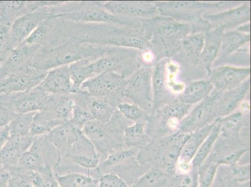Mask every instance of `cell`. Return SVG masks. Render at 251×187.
Masks as SVG:
<instances>
[{
	"instance_id": "cell-52",
	"label": "cell",
	"mask_w": 251,
	"mask_h": 187,
	"mask_svg": "<svg viewBox=\"0 0 251 187\" xmlns=\"http://www.w3.org/2000/svg\"><path fill=\"white\" fill-rule=\"evenodd\" d=\"M236 30L243 33L251 34V22L241 25V26H239Z\"/></svg>"
},
{
	"instance_id": "cell-40",
	"label": "cell",
	"mask_w": 251,
	"mask_h": 187,
	"mask_svg": "<svg viewBox=\"0 0 251 187\" xmlns=\"http://www.w3.org/2000/svg\"><path fill=\"white\" fill-rule=\"evenodd\" d=\"M35 113L20 114L15 116L7 126L11 138H23L31 135L32 121Z\"/></svg>"
},
{
	"instance_id": "cell-46",
	"label": "cell",
	"mask_w": 251,
	"mask_h": 187,
	"mask_svg": "<svg viewBox=\"0 0 251 187\" xmlns=\"http://www.w3.org/2000/svg\"><path fill=\"white\" fill-rule=\"evenodd\" d=\"M171 187H198L197 170L186 175H174Z\"/></svg>"
},
{
	"instance_id": "cell-15",
	"label": "cell",
	"mask_w": 251,
	"mask_h": 187,
	"mask_svg": "<svg viewBox=\"0 0 251 187\" xmlns=\"http://www.w3.org/2000/svg\"><path fill=\"white\" fill-rule=\"evenodd\" d=\"M170 59H162L154 65L151 78L152 114L157 109L177 102V95L171 91L167 82V65Z\"/></svg>"
},
{
	"instance_id": "cell-43",
	"label": "cell",
	"mask_w": 251,
	"mask_h": 187,
	"mask_svg": "<svg viewBox=\"0 0 251 187\" xmlns=\"http://www.w3.org/2000/svg\"><path fill=\"white\" fill-rule=\"evenodd\" d=\"M10 177L8 187H35L32 184L31 176L33 172L25 169L19 165L9 169Z\"/></svg>"
},
{
	"instance_id": "cell-36",
	"label": "cell",
	"mask_w": 251,
	"mask_h": 187,
	"mask_svg": "<svg viewBox=\"0 0 251 187\" xmlns=\"http://www.w3.org/2000/svg\"><path fill=\"white\" fill-rule=\"evenodd\" d=\"M220 129L221 118H218L216 120L215 126L212 130L211 133L206 139V140L201 145L199 149L196 152L195 156L193 157L191 163H192L194 169L198 170L208 158L212 150H213L217 139L220 136Z\"/></svg>"
},
{
	"instance_id": "cell-4",
	"label": "cell",
	"mask_w": 251,
	"mask_h": 187,
	"mask_svg": "<svg viewBox=\"0 0 251 187\" xmlns=\"http://www.w3.org/2000/svg\"><path fill=\"white\" fill-rule=\"evenodd\" d=\"M51 18L81 23L120 25L142 29L141 20L112 15L103 6V1H65L51 7Z\"/></svg>"
},
{
	"instance_id": "cell-39",
	"label": "cell",
	"mask_w": 251,
	"mask_h": 187,
	"mask_svg": "<svg viewBox=\"0 0 251 187\" xmlns=\"http://www.w3.org/2000/svg\"><path fill=\"white\" fill-rule=\"evenodd\" d=\"M63 123L65 122L50 117L45 111L36 112L32 121L31 135L33 137L47 135Z\"/></svg>"
},
{
	"instance_id": "cell-41",
	"label": "cell",
	"mask_w": 251,
	"mask_h": 187,
	"mask_svg": "<svg viewBox=\"0 0 251 187\" xmlns=\"http://www.w3.org/2000/svg\"><path fill=\"white\" fill-rule=\"evenodd\" d=\"M219 165L206 159L197 170L198 187H211L215 179Z\"/></svg>"
},
{
	"instance_id": "cell-13",
	"label": "cell",
	"mask_w": 251,
	"mask_h": 187,
	"mask_svg": "<svg viewBox=\"0 0 251 187\" xmlns=\"http://www.w3.org/2000/svg\"><path fill=\"white\" fill-rule=\"evenodd\" d=\"M50 94L37 86L24 93L0 95V104L7 105L17 115L43 110Z\"/></svg>"
},
{
	"instance_id": "cell-42",
	"label": "cell",
	"mask_w": 251,
	"mask_h": 187,
	"mask_svg": "<svg viewBox=\"0 0 251 187\" xmlns=\"http://www.w3.org/2000/svg\"><path fill=\"white\" fill-rule=\"evenodd\" d=\"M117 109L121 115L127 120L135 123L149 121L150 116L135 104L122 102L118 105Z\"/></svg>"
},
{
	"instance_id": "cell-29",
	"label": "cell",
	"mask_w": 251,
	"mask_h": 187,
	"mask_svg": "<svg viewBox=\"0 0 251 187\" xmlns=\"http://www.w3.org/2000/svg\"><path fill=\"white\" fill-rule=\"evenodd\" d=\"M71 95L74 106L70 122L76 128L82 130L84 125L95 120L87 105L88 93L80 89L75 93L71 94Z\"/></svg>"
},
{
	"instance_id": "cell-5",
	"label": "cell",
	"mask_w": 251,
	"mask_h": 187,
	"mask_svg": "<svg viewBox=\"0 0 251 187\" xmlns=\"http://www.w3.org/2000/svg\"><path fill=\"white\" fill-rule=\"evenodd\" d=\"M159 15L172 18L191 26V34L205 33L211 30V25L202 18L206 13L223 10L234 2H201L195 1H154Z\"/></svg>"
},
{
	"instance_id": "cell-23",
	"label": "cell",
	"mask_w": 251,
	"mask_h": 187,
	"mask_svg": "<svg viewBox=\"0 0 251 187\" xmlns=\"http://www.w3.org/2000/svg\"><path fill=\"white\" fill-rule=\"evenodd\" d=\"M251 78L244 81L231 90L220 93L218 100V118H223L231 115L240 105L250 92Z\"/></svg>"
},
{
	"instance_id": "cell-20",
	"label": "cell",
	"mask_w": 251,
	"mask_h": 187,
	"mask_svg": "<svg viewBox=\"0 0 251 187\" xmlns=\"http://www.w3.org/2000/svg\"><path fill=\"white\" fill-rule=\"evenodd\" d=\"M40 49L22 43L11 50L6 58L1 62L0 81L9 75L30 66L32 59Z\"/></svg>"
},
{
	"instance_id": "cell-49",
	"label": "cell",
	"mask_w": 251,
	"mask_h": 187,
	"mask_svg": "<svg viewBox=\"0 0 251 187\" xmlns=\"http://www.w3.org/2000/svg\"><path fill=\"white\" fill-rule=\"evenodd\" d=\"M17 115L11 106L0 104V128L7 126Z\"/></svg>"
},
{
	"instance_id": "cell-19",
	"label": "cell",
	"mask_w": 251,
	"mask_h": 187,
	"mask_svg": "<svg viewBox=\"0 0 251 187\" xmlns=\"http://www.w3.org/2000/svg\"><path fill=\"white\" fill-rule=\"evenodd\" d=\"M50 18H51V7L39 9L18 18L10 29L13 48L21 45L39 25Z\"/></svg>"
},
{
	"instance_id": "cell-25",
	"label": "cell",
	"mask_w": 251,
	"mask_h": 187,
	"mask_svg": "<svg viewBox=\"0 0 251 187\" xmlns=\"http://www.w3.org/2000/svg\"><path fill=\"white\" fill-rule=\"evenodd\" d=\"M224 31L222 27H219L204 33V45L200 57L199 67L207 78L220 52Z\"/></svg>"
},
{
	"instance_id": "cell-30",
	"label": "cell",
	"mask_w": 251,
	"mask_h": 187,
	"mask_svg": "<svg viewBox=\"0 0 251 187\" xmlns=\"http://www.w3.org/2000/svg\"><path fill=\"white\" fill-rule=\"evenodd\" d=\"M216 120L213 124L189 134L188 139L182 146L178 161L187 163L192 162L193 157L201 145L206 140L215 126Z\"/></svg>"
},
{
	"instance_id": "cell-22",
	"label": "cell",
	"mask_w": 251,
	"mask_h": 187,
	"mask_svg": "<svg viewBox=\"0 0 251 187\" xmlns=\"http://www.w3.org/2000/svg\"><path fill=\"white\" fill-rule=\"evenodd\" d=\"M50 94L68 95L74 93L69 66H63L48 71L38 86Z\"/></svg>"
},
{
	"instance_id": "cell-33",
	"label": "cell",
	"mask_w": 251,
	"mask_h": 187,
	"mask_svg": "<svg viewBox=\"0 0 251 187\" xmlns=\"http://www.w3.org/2000/svg\"><path fill=\"white\" fill-rule=\"evenodd\" d=\"M148 122L134 123L125 130L124 140L127 148L142 149L151 142L147 129Z\"/></svg>"
},
{
	"instance_id": "cell-18",
	"label": "cell",
	"mask_w": 251,
	"mask_h": 187,
	"mask_svg": "<svg viewBox=\"0 0 251 187\" xmlns=\"http://www.w3.org/2000/svg\"><path fill=\"white\" fill-rule=\"evenodd\" d=\"M103 6L112 15L137 20H148L159 16L154 1H103Z\"/></svg>"
},
{
	"instance_id": "cell-14",
	"label": "cell",
	"mask_w": 251,
	"mask_h": 187,
	"mask_svg": "<svg viewBox=\"0 0 251 187\" xmlns=\"http://www.w3.org/2000/svg\"><path fill=\"white\" fill-rule=\"evenodd\" d=\"M48 72L29 66L0 81V95L24 93L40 85Z\"/></svg>"
},
{
	"instance_id": "cell-48",
	"label": "cell",
	"mask_w": 251,
	"mask_h": 187,
	"mask_svg": "<svg viewBox=\"0 0 251 187\" xmlns=\"http://www.w3.org/2000/svg\"><path fill=\"white\" fill-rule=\"evenodd\" d=\"M232 173L236 184L249 181L251 179V165H238L237 164L232 166Z\"/></svg>"
},
{
	"instance_id": "cell-24",
	"label": "cell",
	"mask_w": 251,
	"mask_h": 187,
	"mask_svg": "<svg viewBox=\"0 0 251 187\" xmlns=\"http://www.w3.org/2000/svg\"><path fill=\"white\" fill-rule=\"evenodd\" d=\"M35 138L31 135L23 138L9 137L0 150V165L8 170L17 166L23 155L30 148Z\"/></svg>"
},
{
	"instance_id": "cell-7",
	"label": "cell",
	"mask_w": 251,
	"mask_h": 187,
	"mask_svg": "<svg viewBox=\"0 0 251 187\" xmlns=\"http://www.w3.org/2000/svg\"><path fill=\"white\" fill-rule=\"evenodd\" d=\"M127 126L128 120L123 117L117 109L106 124L93 120L84 125L81 131L97 152L107 157L112 153L126 149L124 134Z\"/></svg>"
},
{
	"instance_id": "cell-38",
	"label": "cell",
	"mask_w": 251,
	"mask_h": 187,
	"mask_svg": "<svg viewBox=\"0 0 251 187\" xmlns=\"http://www.w3.org/2000/svg\"><path fill=\"white\" fill-rule=\"evenodd\" d=\"M55 177L61 187H99V180L79 172H72Z\"/></svg>"
},
{
	"instance_id": "cell-12",
	"label": "cell",
	"mask_w": 251,
	"mask_h": 187,
	"mask_svg": "<svg viewBox=\"0 0 251 187\" xmlns=\"http://www.w3.org/2000/svg\"><path fill=\"white\" fill-rule=\"evenodd\" d=\"M220 93L212 91L209 96L189 112L180 123L179 131L190 134L213 124L218 118V100Z\"/></svg>"
},
{
	"instance_id": "cell-6",
	"label": "cell",
	"mask_w": 251,
	"mask_h": 187,
	"mask_svg": "<svg viewBox=\"0 0 251 187\" xmlns=\"http://www.w3.org/2000/svg\"><path fill=\"white\" fill-rule=\"evenodd\" d=\"M189 136L178 131L170 136L151 140L139 150L137 161L142 167L147 166L151 170H159L175 175L180 152Z\"/></svg>"
},
{
	"instance_id": "cell-32",
	"label": "cell",
	"mask_w": 251,
	"mask_h": 187,
	"mask_svg": "<svg viewBox=\"0 0 251 187\" xmlns=\"http://www.w3.org/2000/svg\"><path fill=\"white\" fill-rule=\"evenodd\" d=\"M250 112L236 111L226 117L221 118L220 136L239 137L242 129L250 124Z\"/></svg>"
},
{
	"instance_id": "cell-51",
	"label": "cell",
	"mask_w": 251,
	"mask_h": 187,
	"mask_svg": "<svg viewBox=\"0 0 251 187\" xmlns=\"http://www.w3.org/2000/svg\"><path fill=\"white\" fill-rule=\"evenodd\" d=\"M9 137H10V135H9L8 126L3 127V128L0 130V150H1L4 145L5 144V143L7 142Z\"/></svg>"
},
{
	"instance_id": "cell-45",
	"label": "cell",
	"mask_w": 251,
	"mask_h": 187,
	"mask_svg": "<svg viewBox=\"0 0 251 187\" xmlns=\"http://www.w3.org/2000/svg\"><path fill=\"white\" fill-rule=\"evenodd\" d=\"M10 29L11 27L6 26L0 21V62H2L13 49Z\"/></svg>"
},
{
	"instance_id": "cell-53",
	"label": "cell",
	"mask_w": 251,
	"mask_h": 187,
	"mask_svg": "<svg viewBox=\"0 0 251 187\" xmlns=\"http://www.w3.org/2000/svg\"><path fill=\"white\" fill-rule=\"evenodd\" d=\"M237 187H251V181H246L241 183L237 184Z\"/></svg>"
},
{
	"instance_id": "cell-34",
	"label": "cell",
	"mask_w": 251,
	"mask_h": 187,
	"mask_svg": "<svg viewBox=\"0 0 251 187\" xmlns=\"http://www.w3.org/2000/svg\"><path fill=\"white\" fill-rule=\"evenodd\" d=\"M92 59H85L69 65L74 93L80 90L82 84L95 76ZM73 94V93H72Z\"/></svg>"
},
{
	"instance_id": "cell-2",
	"label": "cell",
	"mask_w": 251,
	"mask_h": 187,
	"mask_svg": "<svg viewBox=\"0 0 251 187\" xmlns=\"http://www.w3.org/2000/svg\"><path fill=\"white\" fill-rule=\"evenodd\" d=\"M141 22L155 63L172 58L179 51L182 40L191 34L189 24L161 15Z\"/></svg>"
},
{
	"instance_id": "cell-16",
	"label": "cell",
	"mask_w": 251,
	"mask_h": 187,
	"mask_svg": "<svg viewBox=\"0 0 251 187\" xmlns=\"http://www.w3.org/2000/svg\"><path fill=\"white\" fill-rule=\"evenodd\" d=\"M250 76V67L225 65L212 69L207 79L213 85V92L221 93L239 86Z\"/></svg>"
},
{
	"instance_id": "cell-21",
	"label": "cell",
	"mask_w": 251,
	"mask_h": 187,
	"mask_svg": "<svg viewBox=\"0 0 251 187\" xmlns=\"http://www.w3.org/2000/svg\"><path fill=\"white\" fill-rule=\"evenodd\" d=\"M83 134L81 129L68 121L45 135V138L58 150L61 156L67 157Z\"/></svg>"
},
{
	"instance_id": "cell-10",
	"label": "cell",
	"mask_w": 251,
	"mask_h": 187,
	"mask_svg": "<svg viewBox=\"0 0 251 187\" xmlns=\"http://www.w3.org/2000/svg\"><path fill=\"white\" fill-rule=\"evenodd\" d=\"M153 64L143 63L126 80L125 97L129 98L150 116L152 115V74Z\"/></svg>"
},
{
	"instance_id": "cell-47",
	"label": "cell",
	"mask_w": 251,
	"mask_h": 187,
	"mask_svg": "<svg viewBox=\"0 0 251 187\" xmlns=\"http://www.w3.org/2000/svg\"><path fill=\"white\" fill-rule=\"evenodd\" d=\"M99 187H129L122 179L113 173L100 176Z\"/></svg>"
},
{
	"instance_id": "cell-54",
	"label": "cell",
	"mask_w": 251,
	"mask_h": 187,
	"mask_svg": "<svg viewBox=\"0 0 251 187\" xmlns=\"http://www.w3.org/2000/svg\"><path fill=\"white\" fill-rule=\"evenodd\" d=\"M1 62H0V74H1Z\"/></svg>"
},
{
	"instance_id": "cell-27",
	"label": "cell",
	"mask_w": 251,
	"mask_h": 187,
	"mask_svg": "<svg viewBox=\"0 0 251 187\" xmlns=\"http://www.w3.org/2000/svg\"><path fill=\"white\" fill-rule=\"evenodd\" d=\"M74 102L72 95L50 94L42 111L50 117L63 122L70 121L72 116Z\"/></svg>"
},
{
	"instance_id": "cell-11",
	"label": "cell",
	"mask_w": 251,
	"mask_h": 187,
	"mask_svg": "<svg viewBox=\"0 0 251 187\" xmlns=\"http://www.w3.org/2000/svg\"><path fill=\"white\" fill-rule=\"evenodd\" d=\"M126 79L113 72H104L91 78L82 84L81 90L91 96L107 98L118 103L125 97Z\"/></svg>"
},
{
	"instance_id": "cell-35",
	"label": "cell",
	"mask_w": 251,
	"mask_h": 187,
	"mask_svg": "<svg viewBox=\"0 0 251 187\" xmlns=\"http://www.w3.org/2000/svg\"><path fill=\"white\" fill-rule=\"evenodd\" d=\"M25 1H0V21L9 27L28 13Z\"/></svg>"
},
{
	"instance_id": "cell-9",
	"label": "cell",
	"mask_w": 251,
	"mask_h": 187,
	"mask_svg": "<svg viewBox=\"0 0 251 187\" xmlns=\"http://www.w3.org/2000/svg\"><path fill=\"white\" fill-rule=\"evenodd\" d=\"M191 105L176 102L157 109L150 116L147 132L151 140L171 135L179 131L182 118L189 113Z\"/></svg>"
},
{
	"instance_id": "cell-50",
	"label": "cell",
	"mask_w": 251,
	"mask_h": 187,
	"mask_svg": "<svg viewBox=\"0 0 251 187\" xmlns=\"http://www.w3.org/2000/svg\"><path fill=\"white\" fill-rule=\"evenodd\" d=\"M10 177V170L0 165V187H8Z\"/></svg>"
},
{
	"instance_id": "cell-37",
	"label": "cell",
	"mask_w": 251,
	"mask_h": 187,
	"mask_svg": "<svg viewBox=\"0 0 251 187\" xmlns=\"http://www.w3.org/2000/svg\"><path fill=\"white\" fill-rule=\"evenodd\" d=\"M174 175L159 170H150L129 187H171Z\"/></svg>"
},
{
	"instance_id": "cell-3",
	"label": "cell",
	"mask_w": 251,
	"mask_h": 187,
	"mask_svg": "<svg viewBox=\"0 0 251 187\" xmlns=\"http://www.w3.org/2000/svg\"><path fill=\"white\" fill-rule=\"evenodd\" d=\"M108 47L68 41L56 47L39 49L32 59L30 66L48 72L60 66H69L82 59L97 61L106 54Z\"/></svg>"
},
{
	"instance_id": "cell-28",
	"label": "cell",
	"mask_w": 251,
	"mask_h": 187,
	"mask_svg": "<svg viewBox=\"0 0 251 187\" xmlns=\"http://www.w3.org/2000/svg\"><path fill=\"white\" fill-rule=\"evenodd\" d=\"M213 90V86L207 79L189 82L182 93L177 95V102L192 106L209 96Z\"/></svg>"
},
{
	"instance_id": "cell-31",
	"label": "cell",
	"mask_w": 251,
	"mask_h": 187,
	"mask_svg": "<svg viewBox=\"0 0 251 187\" xmlns=\"http://www.w3.org/2000/svg\"><path fill=\"white\" fill-rule=\"evenodd\" d=\"M120 104L107 98L91 96L89 94L87 97V105L91 115L95 120L102 124L109 121Z\"/></svg>"
},
{
	"instance_id": "cell-44",
	"label": "cell",
	"mask_w": 251,
	"mask_h": 187,
	"mask_svg": "<svg viewBox=\"0 0 251 187\" xmlns=\"http://www.w3.org/2000/svg\"><path fill=\"white\" fill-rule=\"evenodd\" d=\"M31 182L35 187H61L52 170L42 173L33 172Z\"/></svg>"
},
{
	"instance_id": "cell-8",
	"label": "cell",
	"mask_w": 251,
	"mask_h": 187,
	"mask_svg": "<svg viewBox=\"0 0 251 187\" xmlns=\"http://www.w3.org/2000/svg\"><path fill=\"white\" fill-rule=\"evenodd\" d=\"M143 53L137 49L108 47L106 54L92 63L95 75L113 72L127 80L144 62Z\"/></svg>"
},
{
	"instance_id": "cell-26",
	"label": "cell",
	"mask_w": 251,
	"mask_h": 187,
	"mask_svg": "<svg viewBox=\"0 0 251 187\" xmlns=\"http://www.w3.org/2000/svg\"><path fill=\"white\" fill-rule=\"evenodd\" d=\"M251 34L237 30L224 31L220 52L212 66H221L226 59L241 47L250 44Z\"/></svg>"
},
{
	"instance_id": "cell-17",
	"label": "cell",
	"mask_w": 251,
	"mask_h": 187,
	"mask_svg": "<svg viewBox=\"0 0 251 187\" xmlns=\"http://www.w3.org/2000/svg\"><path fill=\"white\" fill-rule=\"evenodd\" d=\"M202 18L211 25L213 29L222 27L225 31L236 30L241 25L251 22V4L250 2H244L229 10L206 13Z\"/></svg>"
},
{
	"instance_id": "cell-1",
	"label": "cell",
	"mask_w": 251,
	"mask_h": 187,
	"mask_svg": "<svg viewBox=\"0 0 251 187\" xmlns=\"http://www.w3.org/2000/svg\"><path fill=\"white\" fill-rule=\"evenodd\" d=\"M63 43L68 41L102 47H127L150 51L142 29L104 23H81L61 20Z\"/></svg>"
}]
</instances>
